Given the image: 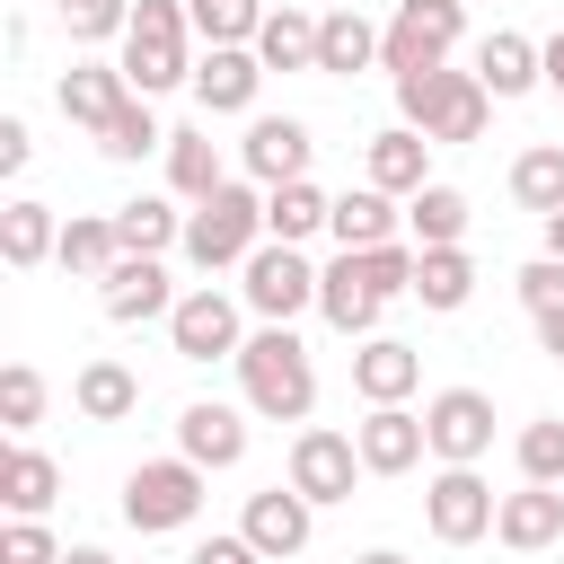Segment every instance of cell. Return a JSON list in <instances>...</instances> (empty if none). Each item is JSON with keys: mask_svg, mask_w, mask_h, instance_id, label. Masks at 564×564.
Returning a JSON list of instances; mask_svg holds the SVG:
<instances>
[{"mask_svg": "<svg viewBox=\"0 0 564 564\" xmlns=\"http://www.w3.org/2000/svg\"><path fill=\"white\" fill-rule=\"evenodd\" d=\"M203 35H194V18H185V0H132V26H123V79H132V97H167V88H194V53Z\"/></svg>", "mask_w": 564, "mask_h": 564, "instance_id": "3", "label": "cell"}, {"mask_svg": "<svg viewBox=\"0 0 564 564\" xmlns=\"http://www.w3.org/2000/svg\"><path fill=\"white\" fill-rule=\"evenodd\" d=\"M485 115H494V88L476 70H405L397 79V123H414L432 150H458V141H485Z\"/></svg>", "mask_w": 564, "mask_h": 564, "instance_id": "4", "label": "cell"}, {"mask_svg": "<svg viewBox=\"0 0 564 564\" xmlns=\"http://www.w3.org/2000/svg\"><path fill=\"white\" fill-rule=\"evenodd\" d=\"M538 317V344H546V361H564V291L546 300V308H529Z\"/></svg>", "mask_w": 564, "mask_h": 564, "instance_id": "45", "label": "cell"}, {"mask_svg": "<svg viewBox=\"0 0 564 564\" xmlns=\"http://www.w3.org/2000/svg\"><path fill=\"white\" fill-rule=\"evenodd\" d=\"M115 238H123V256H167V247H185V212L167 194H132V203H115Z\"/></svg>", "mask_w": 564, "mask_h": 564, "instance_id": "30", "label": "cell"}, {"mask_svg": "<svg viewBox=\"0 0 564 564\" xmlns=\"http://www.w3.org/2000/svg\"><path fill=\"white\" fill-rule=\"evenodd\" d=\"M326 238H335V247H388V238H405V212H397V194H379V185L361 176L352 194H335Z\"/></svg>", "mask_w": 564, "mask_h": 564, "instance_id": "25", "label": "cell"}, {"mask_svg": "<svg viewBox=\"0 0 564 564\" xmlns=\"http://www.w3.org/2000/svg\"><path fill=\"white\" fill-rule=\"evenodd\" d=\"M538 238H546V256H564V212H546V220H538Z\"/></svg>", "mask_w": 564, "mask_h": 564, "instance_id": "47", "label": "cell"}, {"mask_svg": "<svg viewBox=\"0 0 564 564\" xmlns=\"http://www.w3.org/2000/svg\"><path fill=\"white\" fill-rule=\"evenodd\" d=\"M264 247V185L256 176H229L220 194H203V203H185V264L194 273H238L247 256Z\"/></svg>", "mask_w": 564, "mask_h": 564, "instance_id": "2", "label": "cell"}, {"mask_svg": "<svg viewBox=\"0 0 564 564\" xmlns=\"http://www.w3.org/2000/svg\"><path fill=\"white\" fill-rule=\"evenodd\" d=\"M35 159V132H26V115H0V176H18Z\"/></svg>", "mask_w": 564, "mask_h": 564, "instance_id": "44", "label": "cell"}, {"mask_svg": "<svg viewBox=\"0 0 564 564\" xmlns=\"http://www.w3.org/2000/svg\"><path fill=\"white\" fill-rule=\"evenodd\" d=\"M238 405L264 423H308L317 414V361L291 326H256L238 344Z\"/></svg>", "mask_w": 564, "mask_h": 564, "instance_id": "1", "label": "cell"}, {"mask_svg": "<svg viewBox=\"0 0 564 564\" xmlns=\"http://www.w3.org/2000/svg\"><path fill=\"white\" fill-rule=\"evenodd\" d=\"M546 88H555V97H564V26H555V35H546Z\"/></svg>", "mask_w": 564, "mask_h": 564, "instance_id": "46", "label": "cell"}, {"mask_svg": "<svg viewBox=\"0 0 564 564\" xmlns=\"http://www.w3.org/2000/svg\"><path fill=\"white\" fill-rule=\"evenodd\" d=\"M494 538H502L511 555L555 546V538H564V485H529V476H520V494H502V511H494Z\"/></svg>", "mask_w": 564, "mask_h": 564, "instance_id": "23", "label": "cell"}, {"mask_svg": "<svg viewBox=\"0 0 564 564\" xmlns=\"http://www.w3.org/2000/svg\"><path fill=\"white\" fill-rule=\"evenodd\" d=\"M423 388V352L405 335H361L352 344V397L361 405H405Z\"/></svg>", "mask_w": 564, "mask_h": 564, "instance_id": "18", "label": "cell"}, {"mask_svg": "<svg viewBox=\"0 0 564 564\" xmlns=\"http://www.w3.org/2000/svg\"><path fill=\"white\" fill-rule=\"evenodd\" d=\"M476 79L494 88V106H511V97L546 88V44H538V35H520V26H494V35L476 44Z\"/></svg>", "mask_w": 564, "mask_h": 564, "instance_id": "20", "label": "cell"}, {"mask_svg": "<svg viewBox=\"0 0 564 564\" xmlns=\"http://www.w3.org/2000/svg\"><path fill=\"white\" fill-rule=\"evenodd\" d=\"M326 220H335V194H317V176L264 185V238H282V247H308Z\"/></svg>", "mask_w": 564, "mask_h": 564, "instance_id": "26", "label": "cell"}, {"mask_svg": "<svg viewBox=\"0 0 564 564\" xmlns=\"http://www.w3.org/2000/svg\"><path fill=\"white\" fill-rule=\"evenodd\" d=\"M352 441H361V467H370V476H414V467L432 458V432H423L414 405H370V414L352 423Z\"/></svg>", "mask_w": 564, "mask_h": 564, "instance_id": "15", "label": "cell"}, {"mask_svg": "<svg viewBox=\"0 0 564 564\" xmlns=\"http://www.w3.org/2000/svg\"><path fill=\"white\" fill-rule=\"evenodd\" d=\"M317 70H326V79H361V70H379V26H370L352 0L317 18Z\"/></svg>", "mask_w": 564, "mask_h": 564, "instance_id": "24", "label": "cell"}, {"mask_svg": "<svg viewBox=\"0 0 564 564\" xmlns=\"http://www.w3.org/2000/svg\"><path fill=\"white\" fill-rule=\"evenodd\" d=\"M256 62L264 70H317V18L308 9H264V26H256Z\"/></svg>", "mask_w": 564, "mask_h": 564, "instance_id": "34", "label": "cell"}, {"mask_svg": "<svg viewBox=\"0 0 564 564\" xmlns=\"http://www.w3.org/2000/svg\"><path fill=\"white\" fill-rule=\"evenodd\" d=\"M53 18H62V35H70V44H123L132 0H53Z\"/></svg>", "mask_w": 564, "mask_h": 564, "instance_id": "40", "label": "cell"}, {"mask_svg": "<svg viewBox=\"0 0 564 564\" xmlns=\"http://www.w3.org/2000/svg\"><path fill=\"white\" fill-rule=\"evenodd\" d=\"M282 476L326 511V502H352V485H361L370 467H361V441H352V432H335V423H300V432H291Z\"/></svg>", "mask_w": 564, "mask_h": 564, "instance_id": "9", "label": "cell"}, {"mask_svg": "<svg viewBox=\"0 0 564 564\" xmlns=\"http://www.w3.org/2000/svg\"><path fill=\"white\" fill-rule=\"evenodd\" d=\"M97 150L115 159V167H132V159H150V150H167V132H159V115H150V97H132L106 132H97Z\"/></svg>", "mask_w": 564, "mask_h": 564, "instance_id": "37", "label": "cell"}, {"mask_svg": "<svg viewBox=\"0 0 564 564\" xmlns=\"http://www.w3.org/2000/svg\"><path fill=\"white\" fill-rule=\"evenodd\" d=\"M53 106H62V123L106 132V123L132 106V79H123V62H70V70L53 79Z\"/></svg>", "mask_w": 564, "mask_h": 564, "instance_id": "17", "label": "cell"}, {"mask_svg": "<svg viewBox=\"0 0 564 564\" xmlns=\"http://www.w3.org/2000/svg\"><path fill=\"white\" fill-rule=\"evenodd\" d=\"M361 176H370L379 194H397V203H405V194H423V185H432V141H423L414 123H388V132H370V141H361Z\"/></svg>", "mask_w": 564, "mask_h": 564, "instance_id": "21", "label": "cell"}, {"mask_svg": "<svg viewBox=\"0 0 564 564\" xmlns=\"http://www.w3.org/2000/svg\"><path fill=\"white\" fill-rule=\"evenodd\" d=\"M176 449L194 458V467H238L247 458V405H220V397H194L185 414H176Z\"/></svg>", "mask_w": 564, "mask_h": 564, "instance_id": "19", "label": "cell"}, {"mask_svg": "<svg viewBox=\"0 0 564 564\" xmlns=\"http://www.w3.org/2000/svg\"><path fill=\"white\" fill-rule=\"evenodd\" d=\"M229 185V159H220V141L212 132H167V194L176 203H203V194H220Z\"/></svg>", "mask_w": 564, "mask_h": 564, "instance_id": "27", "label": "cell"}, {"mask_svg": "<svg viewBox=\"0 0 564 564\" xmlns=\"http://www.w3.org/2000/svg\"><path fill=\"white\" fill-rule=\"evenodd\" d=\"M53 247H62V220H53V203L18 194V203L0 212V264H9V273H35Z\"/></svg>", "mask_w": 564, "mask_h": 564, "instance_id": "28", "label": "cell"}, {"mask_svg": "<svg viewBox=\"0 0 564 564\" xmlns=\"http://www.w3.org/2000/svg\"><path fill=\"white\" fill-rule=\"evenodd\" d=\"M115 256H123V238H115V212H79V220H62V247H53V264H62V273H79V282H106V273H115Z\"/></svg>", "mask_w": 564, "mask_h": 564, "instance_id": "31", "label": "cell"}, {"mask_svg": "<svg viewBox=\"0 0 564 564\" xmlns=\"http://www.w3.org/2000/svg\"><path fill=\"white\" fill-rule=\"evenodd\" d=\"M308 159H317V132H308L300 115H247L238 167H247L256 185H291V176H308Z\"/></svg>", "mask_w": 564, "mask_h": 564, "instance_id": "13", "label": "cell"}, {"mask_svg": "<svg viewBox=\"0 0 564 564\" xmlns=\"http://www.w3.org/2000/svg\"><path fill=\"white\" fill-rule=\"evenodd\" d=\"M70 405L88 414V423H123V414H141V379L123 370V361H79V379H70Z\"/></svg>", "mask_w": 564, "mask_h": 564, "instance_id": "33", "label": "cell"}, {"mask_svg": "<svg viewBox=\"0 0 564 564\" xmlns=\"http://www.w3.org/2000/svg\"><path fill=\"white\" fill-rule=\"evenodd\" d=\"M238 529H247V546L264 555V564H282V555H300L308 538H317V502L282 476V485H264V494H247V511H238Z\"/></svg>", "mask_w": 564, "mask_h": 564, "instance_id": "12", "label": "cell"}, {"mask_svg": "<svg viewBox=\"0 0 564 564\" xmlns=\"http://www.w3.org/2000/svg\"><path fill=\"white\" fill-rule=\"evenodd\" d=\"M256 88H264L256 44H203V62H194V106L203 115H256Z\"/></svg>", "mask_w": 564, "mask_h": 564, "instance_id": "16", "label": "cell"}, {"mask_svg": "<svg viewBox=\"0 0 564 564\" xmlns=\"http://www.w3.org/2000/svg\"><path fill=\"white\" fill-rule=\"evenodd\" d=\"M53 494H62V467H53L35 441H9V458H0V502H9L18 520H44Z\"/></svg>", "mask_w": 564, "mask_h": 564, "instance_id": "29", "label": "cell"}, {"mask_svg": "<svg viewBox=\"0 0 564 564\" xmlns=\"http://www.w3.org/2000/svg\"><path fill=\"white\" fill-rule=\"evenodd\" d=\"M167 344H176V361H238V344H247V300L220 291V282H194V291L167 308Z\"/></svg>", "mask_w": 564, "mask_h": 564, "instance_id": "8", "label": "cell"}, {"mask_svg": "<svg viewBox=\"0 0 564 564\" xmlns=\"http://www.w3.org/2000/svg\"><path fill=\"white\" fill-rule=\"evenodd\" d=\"M203 476H212V467H194L185 449H176V458H141V467L123 476V529H141V538H176V529H194V511H203Z\"/></svg>", "mask_w": 564, "mask_h": 564, "instance_id": "5", "label": "cell"}, {"mask_svg": "<svg viewBox=\"0 0 564 564\" xmlns=\"http://www.w3.org/2000/svg\"><path fill=\"white\" fill-rule=\"evenodd\" d=\"M185 564H264V555L247 546V529H212V538H194Z\"/></svg>", "mask_w": 564, "mask_h": 564, "instance_id": "43", "label": "cell"}, {"mask_svg": "<svg viewBox=\"0 0 564 564\" xmlns=\"http://www.w3.org/2000/svg\"><path fill=\"white\" fill-rule=\"evenodd\" d=\"M414 300H423L432 317H458V308L476 300V256H467V247H423V264H414Z\"/></svg>", "mask_w": 564, "mask_h": 564, "instance_id": "32", "label": "cell"}, {"mask_svg": "<svg viewBox=\"0 0 564 564\" xmlns=\"http://www.w3.org/2000/svg\"><path fill=\"white\" fill-rule=\"evenodd\" d=\"M423 432H432L441 467H476L494 449V397L485 388H441V397H423Z\"/></svg>", "mask_w": 564, "mask_h": 564, "instance_id": "11", "label": "cell"}, {"mask_svg": "<svg viewBox=\"0 0 564 564\" xmlns=\"http://www.w3.org/2000/svg\"><path fill=\"white\" fill-rule=\"evenodd\" d=\"M511 203L520 212H564V141H529L520 159H511Z\"/></svg>", "mask_w": 564, "mask_h": 564, "instance_id": "36", "label": "cell"}, {"mask_svg": "<svg viewBox=\"0 0 564 564\" xmlns=\"http://www.w3.org/2000/svg\"><path fill=\"white\" fill-rule=\"evenodd\" d=\"M62 564H115L106 546H62Z\"/></svg>", "mask_w": 564, "mask_h": 564, "instance_id": "48", "label": "cell"}, {"mask_svg": "<svg viewBox=\"0 0 564 564\" xmlns=\"http://www.w3.org/2000/svg\"><path fill=\"white\" fill-rule=\"evenodd\" d=\"M379 308H388V300L370 291V273H361V256L344 247V256L326 264V282H317V317H326V326H335L344 344H361V335H379Z\"/></svg>", "mask_w": 564, "mask_h": 564, "instance_id": "22", "label": "cell"}, {"mask_svg": "<svg viewBox=\"0 0 564 564\" xmlns=\"http://www.w3.org/2000/svg\"><path fill=\"white\" fill-rule=\"evenodd\" d=\"M494 511H502V494H494L476 467H441V476L423 485V529H432L441 546H476V538H494Z\"/></svg>", "mask_w": 564, "mask_h": 564, "instance_id": "10", "label": "cell"}, {"mask_svg": "<svg viewBox=\"0 0 564 564\" xmlns=\"http://www.w3.org/2000/svg\"><path fill=\"white\" fill-rule=\"evenodd\" d=\"M317 282H326V264H308V247H282V238H264V247L238 264V300H247L264 326L308 317V308H317Z\"/></svg>", "mask_w": 564, "mask_h": 564, "instance_id": "6", "label": "cell"}, {"mask_svg": "<svg viewBox=\"0 0 564 564\" xmlns=\"http://www.w3.org/2000/svg\"><path fill=\"white\" fill-rule=\"evenodd\" d=\"M467 220H476L467 194L441 185V176H432L423 194H405V229H414V247H467Z\"/></svg>", "mask_w": 564, "mask_h": 564, "instance_id": "35", "label": "cell"}, {"mask_svg": "<svg viewBox=\"0 0 564 564\" xmlns=\"http://www.w3.org/2000/svg\"><path fill=\"white\" fill-rule=\"evenodd\" d=\"M185 291L167 282V256H115V273L97 282V308L115 317V326H150V317H167Z\"/></svg>", "mask_w": 564, "mask_h": 564, "instance_id": "14", "label": "cell"}, {"mask_svg": "<svg viewBox=\"0 0 564 564\" xmlns=\"http://www.w3.org/2000/svg\"><path fill=\"white\" fill-rule=\"evenodd\" d=\"M352 564H405V555H397V546H370V555H352Z\"/></svg>", "mask_w": 564, "mask_h": 564, "instance_id": "49", "label": "cell"}, {"mask_svg": "<svg viewBox=\"0 0 564 564\" xmlns=\"http://www.w3.org/2000/svg\"><path fill=\"white\" fill-rule=\"evenodd\" d=\"M511 458H520V476H529V485H564V414H538V423H520Z\"/></svg>", "mask_w": 564, "mask_h": 564, "instance_id": "39", "label": "cell"}, {"mask_svg": "<svg viewBox=\"0 0 564 564\" xmlns=\"http://www.w3.org/2000/svg\"><path fill=\"white\" fill-rule=\"evenodd\" d=\"M44 397H53V388H44L35 361H9V370H0V423H9V441H26V432L44 423Z\"/></svg>", "mask_w": 564, "mask_h": 564, "instance_id": "38", "label": "cell"}, {"mask_svg": "<svg viewBox=\"0 0 564 564\" xmlns=\"http://www.w3.org/2000/svg\"><path fill=\"white\" fill-rule=\"evenodd\" d=\"M185 18H194V35H203V44H256L264 0H185Z\"/></svg>", "mask_w": 564, "mask_h": 564, "instance_id": "41", "label": "cell"}, {"mask_svg": "<svg viewBox=\"0 0 564 564\" xmlns=\"http://www.w3.org/2000/svg\"><path fill=\"white\" fill-rule=\"evenodd\" d=\"M0 564H62V546H53L44 520H18V511H9V529H0Z\"/></svg>", "mask_w": 564, "mask_h": 564, "instance_id": "42", "label": "cell"}, {"mask_svg": "<svg viewBox=\"0 0 564 564\" xmlns=\"http://www.w3.org/2000/svg\"><path fill=\"white\" fill-rule=\"evenodd\" d=\"M467 35V0H397V18L379 26V70L405 79V70H441Z\"/></svg>", "mask_w": 564, "mask_h": 564, "instance_id": "7", "label": "cell"}]
</instances>
